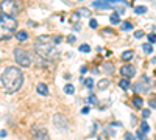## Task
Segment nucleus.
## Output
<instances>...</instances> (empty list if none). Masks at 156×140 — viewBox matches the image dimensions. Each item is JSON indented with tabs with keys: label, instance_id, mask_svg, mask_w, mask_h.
Segmentation results:
<instances>
[{
	"label": "nucleus",
	"instance_id": "obj_1",
	"mask_svg": "<svg viewBox=\"0 0 156 140\" xmlns=\"http://www.w3.org/2000/svg\"><path fill=\"white\" fill-rule=\"evenodd\" d=\"M61 42V37H53V36H39L34 41V52L37 53V56H41L44 59L53 61L58 58L59 52L56 50V44Z\"/></svg>",
	"mask_w": 156,
	"mask_h": 140
},
{
	"label": "nucleus",
	"instance_id": "obj_2",
	"mask_svg": "<svg viewBox=\"0 0 156 140\" xmlns=\"http://www.w3.org/2000/svg\"><path fill=\"white\" fill-rule=\"evenodd\" d=\"M0 81L8 94H14L23 84V73L19 70V67H6L0 76Z\"/></svg>",
	"mask_w": 156,
	"mask_h": 140
},
{
	"label": "nucleus",
	"instance_id": "obj_3",
	"mask_svg": "<svg viewBox=\"0 0 156 140\" xmlns=\"http://www.w3.org/2000/svg\"><path fill=\"white\" fill-rule=\"evenodd\" d=\"M17 28V22L14 17L0 16V41H6L14 34Z\"/></svg>",
	"mask_w": 156,
	"mask_h": 140
},
{
	"label": "nucleus",
	"instance_id": "obj_4",
	"mask_svg": "<svg viewBox=\"0 0 156 140\" xmlns=\"http://www.w3.org/2000/svg\"><path fill=\"white\" fill-rule=\"evenodd\" d=\"M19 5L16 0H3L0 3V12H3V16H9V17H14L19 14Z\"/></svg>",
	"mask_w": 156,
	"mask_h": 140
},
{
	"label": "nucleus",
	"instance_id": "obj_5",
	"mask_svg": "<svg viewBox=\"0 0 156 140\" xmlns=\"http://www.w3.org/2000/svg\"><path fill=\"white\" fill-rule=\"evenodd\" d=\"M14 59L20 67H30L31 66V56L27 50H23V48L14 50Z\"/></svg>",
	"mask_w": 156,
	"mask_h": 140
},
{
	"label": "nucleus",
	"instance_id": "obj_6",
	"mask_svg": "<svg viewBox=\"0 0 156 140\" xmlns=\"http://www.w3.org/2000/svg\"><path fill=\"white\" fill-rule=\"evenodd\" d=\"M31 135L36 138V140H48V131L45 128L39 125H34L31 128Z\"/></svg>",
	"mask_w": 156,
	"mask_h": 140
},
{
	"label": "nucleus",
	"instance_id": "obj_7",
	"mask_svg": "<svg viewBox=\"0 0 156 140\" xmlns=\"http://www.w3.org/2000/svg\"><path fill=\"white\" fill-rule=\"evenodd\" d=\"M53 123H55L56 128L61 129V131H66L69 128V121H67V118L64 117L62 114H56V115H53Z\"/></svg>",
	"mask_w": 156,
	"mask_h": 140
},
{
	"label": "nucleus",
	"instance_id": "obj_8",
	"mask_svg": "<svg viewBox=\"0 0 156 140\" xmlns=\"http://www.w3.org/2000/svg\"><path fill=\"white\" fill-rule=\"evenodd\" d=\"M120 73H122L123 78L129 80V78H133V76L136 75V69H134L131 64H126V66H123V67L120 69Z\"/></svg>",
	"mask_w": 156,
	"mask_h": 140
},
{
	"label": "nucleus",
	"instance_id": "obj_9",
	"mask_svg": "<svg viewBox=\"0 0 156 140\" xmlns=\"http://www.w3.org/2000/svg\"><path fill=\"white\" fill-rule=\"evenodd\" d=\"M133 89H134L136 94H147L150 90V84L148 83H144V81H139V83L134 84Z\"/></svg>",
	"mask_w": 156,
	"mask_h": 140
},
{
	"label": "nucleus",
	"instance_id": "obj_10",
	"mask_svg": "<svg viewBox=\"0 0 156 140\" xmlns=\"http://www.w3.org/2000/svg\"><path fill=\"white\" fill-rule=\"evenodd\" d=\"M92 6L94 8H98V9H109V8H112L111 3L105 2V0H95V2L92 3Z\"/></svg>",
	"mask_w": 156,
	"mask_h": 140
},
{
	"label": "nucleus",
	"instance_id": "obj_11",
	"mask_svg": "<svg viewBox=\"0 0 156 140\" xmlns=\"http://www.w3.org/2000/svg\"><path fill=\"white\" fill-rule=\"evenodd\" d=\"M36 90H37L39 95H44V97L48 95V87H47V84H44V83H39L37 87H36Z\"/></svg>",
	"mask_w": 156,
	"mask_h": 140
},
{
	"label": "nucleus",
	"instance_id": "obj_12",
	"mask_svg": "<svg viewBox=\"0 0 156 140\" xmlns=\"http://www.w3.org/2000/svg\"><path fill=\"white\" fill-rule=\"evenodd\" d=\"M103 72L108 73L109 76L114 75V64L112 62H105V64H103Z\"/></svg>",
	"mask_w": 156,
	"mask_h": 140
},
{
	"label": "nucleus",
	"instance_id": "obj_13",
	"mask_svg": "<svg viewBox=\"0 0 156 140\" xmlns=\"http://www.w3.org/2000/svg\"><path fill=\"white\" fill-rule=\"evenodd\" d=\"M27 37H28V33L25 31V30H22V31L16 33V39H17L19 42H23V41H27Z\"/></svg>",
	"mask_w": 156,
	"mask_h": 140
},
{
	"label": "nucleus",
	"instance_id": "obj_14",
	"mask_svg": "<svg viewBox=\"0 0 156 140\" xmlns=\"http://www.w3.org/2000/svg\"><path fill=\"white\" fill-rule=\"evenodd\" d=\"M133 58H134V52H133V50H126V52L122 53V59L123 61H131Z\"/></svg>",
	"mask_w": 156,
	"mask_h": 140
},
{
	"label": "nucleus",
	"instance_id": "obj_15",
	"mask_svg": "<svg viewBox=\"0 0 156 140\" xmlns=\"http://www.w3.org/2000/svg\"><path fill=\"white\" fill-rule=\"evenodd\" d=\"M133 106H134L136 109H140L142 106H144V100H142L140 97H134V98H133Z\"/></svg>",
	"mask_w": 156,
	"mask_h": 140
},
{
	"label": "nucleus",
	"instance_id": "obj_16",
	"mask_svg": "<svg viewBox=\"0 0 156 140\" xmlns=\"http://www.w3.org/2000/svg\"><path fill=\"white\" fill-rule=\"evenodd\" d=\"M109 22H111L112 25H115V23H120V16H119V12H112L111 17H109Z\"/></svg>",
	"mask_w": 156,
	"mask_h": 140
},
{
	"label": "nucleus",
	"instance_id": "obj_17",
	"mask_svg": "<svg viewBox=\"0 0 156 140\" xmlns=\"http://www.w3.org/2000/svg\"><path fill=\"white\" fill-rule=\"evenodd\" d=\"M119 86L123 89V90H128V89L131 87V83H129L126 78H123V80H120V81H119Z\"/></svg>",
	"mask_w": 156,
	"mask_h": 140
},
{
	"label": "nucleus",
	"instance_id": "obj_18",
	"mask_svg": "<svg viewBox=\"0 0 156 140\" xmlns=\"http://www.w3.org/2000/svg\"><path fill=\"white\" fill-rule=\"evenodd\" d=\"M108 86H109V80H100L98 84H97V87L100 89V90H105Z\"/></svg>",
	"mask_w": 156,
	"mask_h": 140
},
{
	"label": "nucleus",
	"instance_id": "obj_19",
	"mask_svg": "<svg viewBox=\"0 0 156 140\" xmlns=\"http://www.w3.org/2000/svg\"><path fill=\"white\" fill-rule=\"evenodd\" d=\"M134 12H136V14H145V12H147V6H144V5L134 6Z\"/></svg>",
	"mask_w": 156,
	"mask_h": 140
},
{
	"label": "nucleus",
	"instance_id": "obj_20",
	"mask_svg": "<svg viewBox=\"0 0 156 140\" xmlns=\"http://www.w3.org/2000/svg\"><path fill=\"white\" fill-rule=\"evenodd\" d=\"M64 92L69 94V95H72V94L75 92V87H73L72 84H66V86H64Z\"/></svg>",
	"mask_w": 156,
	"mask_h": 140
},
{
	"label": "nucleus",
	"instance_id": "obj_21",
	"mask_svg": "<svg viewBox=\"0 0 156 140\" xmlns=\"http://www.w3.org/2000/svg\"><path fill=\"white\" fill-rule=\"evenodd\" d=\"M142 50H144V53L150 55L153 52V47H151V44H144V45H142Z\"/></svg>",
	"mask_w": 156,
	"mask_h": 140
},
{
	"label": "nucleus",
	"instance_id": "obj_22",
	"mask_svg": "<svg viewBox=\"0 0 156 140\" xmlns=\"http://www.w3.org/2000/svg\"><path fill=\"white\" fill-rule=\"evenodd\" d=\"M120 28L122 30H131L133 28V23H129V22H120Z\"/></svg>",
	"mask_w": 156,
	"mask_h": 140
},
{
	"label": "nucleus",
	"instance_id": "obj_23",
	"mask_svg": "<svg viewBox=\"0 0 156 140\" xmlns=\"http://www.w3.org/2000/svg\"><path fill=\"white\" fill-rule=\"evenodd\" d=\"M140 128H142V132H144V134H147V132H148V129H150V128H148V123H147L145 120L140 123Z\"/></svg>",
	"mask_w": 156,
	"mask_h": 140
},
{
	"label": "nucleus",
	"instance_id": "obj_24",
	"mask_svg": "<svg viewBox=\"0 0 156 140\" xmlns=\"http://www.w3.org/2000/svg\"><path fill=\"white\" fill-rule=\"evenodd\" d=\"M84 84H86L87 89H92V87H94V80H92V78H86V80H84Z\"/></svg>",
	"mask_w": 156,
	"mask_h": 140
},
{
	"label": "nucleus",
	"instance_id": "obj_25",
	"mask_svg": "<svg viewBox=\"0 0 156 140\" xmlns=\"http://www.w3.org/2000/svg\"><path fill=\"white\" fill-rule=\"evenodd\" d=\"M80 52H83V53H89V52H90V47H89L87 44H83V45H80Z\"/></svg>",
	"mask_w": 156,
	"mask_h": 140
},
{
	"label": "nucleus",
	"instance_id": "obj_26",
	"mask_svg": "<svg viewBox=\"0 0 156 140\" xmlns=\"http://www.w3.org/2000/svg\"><path fill=\"white\" fill-rule=\"evenodd\" d=\"M136 137H137L139 140H147V134H144V132H142V131L136 132Z\"/></svg>",
	"mask_w": 156,
	"mask_h": 140
},
{
	"label": "nucleus",
	"instance_id": "obj_27",
	"mask_svg": "<svg viewBox=\"0 0 156 140\" xmlns=\"http://www.w3.org/2000/svg\"><path fill=\"white\" fill-rule=\"evenodd\" d=\"M125 140H136V135L133 132H125Z\"/></svg>",
	"mask_w": 156,
	"mask_h": 140
},
{
	"label": "nucleus",
	"instance_id": "obj_28",
	"mask_svg": "<svg viewBox=\"0 0 156 140\" xmlns=\"http://www.w3.org/2000/svg\"><path fill=\"white\" fill-rule=\"evenodd\" d=\"M78 16H90V11L89 9H80L78 11Z\"/></svg>",
	"mask_w": 156,
	"mask_h": 140
},
{
	"label": "nucleus",
	"instance_id": "obj_29",
	"mask_svg": "<svg viewBox=\"0 0 156 140\" xmlns=\"http://www.w3.org/2000/svg\"><path fill=\"white\" fill-rule=\"evenodd\" d=\"M156 42V36L154 34H148V44H154Z\"/></svg>",
	"mask_w": 156,
	"mask_h": 140
},
{
	"label": "nucleus",
	"instance_id": "obj_30",
	"mask_svg": "<svg viewBox=\"0 0 156 140\" xmlns=\"http://www.w3.org/2000/svg\"><path fill=\"white\" fill-rule=\"evenodd\" d=\"M142 117H144V118L150 117V111L148 109H144V111H142Z\"/></svg>",
	"mask_w": 156,
	"mask_h": 140
},
{
	"label": "nucleus",
	"instance_id": "obj_31",
	"mask_svg": "<svg viewBox=\"0 0 156 140\" xmlns=\"http://www.w3.org/2000/svg\"><path fill=\"white\" fill-rule=\"evenodd\" d=\"M97 25H98L97 20H90V22H89V27H90V28H97Z\"/></svg>",
	"mask_w": 156,
	"mask_h": 140
},
{
	"label": "nucleus",
	"instance_id": "obj_32",
	"mask_svg": "<svg viewBox=\"0 0 156 140\" xmlns=\"http://www.w3.org/2000/svg\"><path fill=\"white\" fill-rule=\"evenodd\" d=\"M134 36L137 37V39H140V37H142V36H144V31H140V30H137V31L134 33Z\"/></svg>",
	"mask_w": 156,
	"mask_h": 140
},
{
	"label": "nucleus",
	"instance_id": "obj_33",
	"mask_svg": "<svg viewBox=\"0 0 156 140\" xmlns=\"http://www.w3.org/2000/svg\"><path fill=\"white\" fill-rule=\"evenodd\" d=\"M76 20H78V12H76V14H73V16L70 17V22H72V23H75Z\"/></svg>",
	"mask_w": 156,
	"mask_h": 140
},
{
	"label": "nucleus",
	"instance_id": "obj_34",
	"mask_svg": "<svg viewBox=\"0 0 156 140\" xmlns=\"http://www.w3.org/2000/svg\"><path fill=\"white\" fill-rule=\"evenodd\" d=\"M148 104H150L151 108H156V100H150V101H148Z\"/></svg>",
	"mask_w": 156,
	"mask_h": 140
},
{
	"label": "nucleus",
	"instance_id": "obj_35",
	"mask_svg": "<svg viewBox=\"0 0 156 140\" xmlns=\"http://www.w3.org/2000/svg\"><path fill=\"white\" fill-rule=\"evenodd\" d=\"M89 101L90 103H97V98L95 97H89Z\"/></svg>",
	"mask_w": 156,
	"mask_h": 140
},
{
	"label": "nucleus",
	"instance_id": "obj_36",
	"mask_svg": "<svg viewBox=\"0 0 156 140\" xmlns=\"http://www.w3.org/2000/svg\"><path fill=\"white\" fill-rule=\"evenodd\" d=\"M67 41H69V42H75V36H69Z\"/></svg>",
	"mask_w": 156,
	"mask_h": 140
},
{
	"label": "nucleus",
	"instance_id": "obj_37",
	"mask_svg": "<svg viewBox=\"0 0 156 140\" xmlns=\"http://www.w3.org/2000/svg\"><path fill=\"white\" fill-rule=\"evenodd\" d=\"M0 137H6V131H0Z\"/></svg>",
	"mask_w": 156,
	"mask_h": 140
},
{
	"label": "nucleus",
	"instance_id": "obj_38",
	"mask_svg": "<svg viewBox=\"0 0 156 140\" xmlns=\"http://www.w3.org/2000/svg\"><path fill=\"white\" fill-rule=\"evenodd\" d=\"M105 2H108V3H111V2H123V0H105Z\"/></svg>",
	"mask_w": 156,
	"mask_h": 140
},
{
	"label": "nucleus",
	"instance_id": "obj_39",
	"mask_svg": "<svg viewBox=\"0 0 156 140\" xmlns=\"http://www.w3.org/2000/svg\"><path fill=\"white\" fill-rule=\"evenodd\" d=\"M81 112H83V114H87V112H89V108H83V111H81Z\"/></svg>",
	"mask_w": 156,
	"mask_h": 140
},
{
	"label": "nucleus",
	"instance_id": "obj_40",
	"mask_svg": "<svg viewBox=\"0 0 156 140\" xmlns=\"http://www.w3.org/2000/svg\"><path fill=\"white\" fill-rule=\"evenodd\" d=\"M80 72H81V73H86V72H87V69H86V67H81V70H80Z\"/></svg>",
	"mask_w": 156,
	"mask_h": 140
},
{
	"label": "nucleus",
	"instance_id": "obj_41",
	"mask_svg": "<svg viewBox=\"0 0 156 140\" xmlns=\"http://www.w3.org/2000/svg\"><path fill=\"white\" fill-rule=\"evenodd\" d=\"M154 86H156V83H154Z\"/></svg>",
	"mask_w": 156,
	"mask_h": 140
},
{
	"label": "nucleus",
	"instance_id": "obj_42",
	"mask_svg": "<svg viewBox=\"0 0 156 140\" xmlns=\"http://www.w3.org/2000/svg\"><path fill=\"white\" fill-rule=\"evenodd\" d=\"M154 140H156V137H154Z\"/></svg>",
	"mask_w": 156,
	"mask_h": 140
},
{
	"label": "nucleus",
	"instance_id": "obj_43",
	"mask_svg": "<svg viewBox=\"0 0 156 140\" xmlns=\"http://www.w3.org/2000/svg\"><path fill=\"white\" fill-rule=\"evenodd\" d=\"M0 16H2V14H0Z\"/></svg>",
	"mask_w": 156,
	"mask_h": 140
}]
</instances>
